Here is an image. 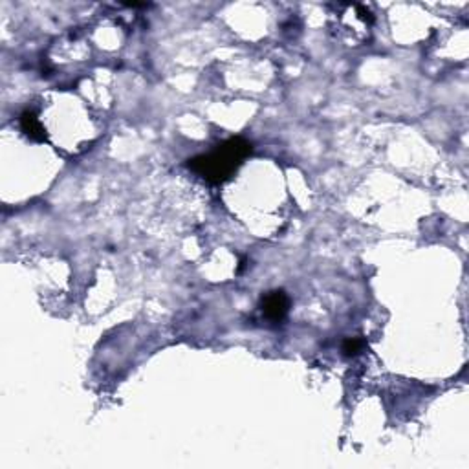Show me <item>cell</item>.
Listing matches in <instances>:
<instances>
[{"instance_id": "obj_1", "label": "cell", "mask_w": 469, "mask_h": 469, "mask_svg": "<svg viewBox=\"0 0 469 469\" xmlns=\"http://www.w3.org/2000/svg\"><path fill=\"white\" fill-rule=\"evenodd\" d=\"M251 151L253 145L248 139L235 136L216 145L211 152L191 158L187 165L209 184H224L238 171Z\"/></svg>"}, {"instance_id": "obj_2", "label": "cell", "mask_w": 469, "mask_h": 469, "mask_svg": "<svg viewBox=\"0 0 469 469\" xmlns=\"http://www.w3.org/2000/svg\"><path fill=\"white\" fill-rule=\"evenodd\" d=\"M260 306H263L264 315H266L270 321H273V323H280V321L286 317V314H288L290 299L283 290H273V292L264 295Z\"/></svg>"}, {"instance_id": "obj_3", "label": "cell", "mask_w": 469, "mask_h": 469, "mask_svg": "<svg viewBox=\"0 0 469 469\" xmlns=\"http://www.w3.org/2000/svg\"><path fill=\"white\" fill-rule=\"evenodd\" d=\"M21 129L22 132L26 134L28 138L33 139V142H44L46 139V132H44L43 123L39 121L37 114L26 110V112L21 114Z\"/></svg>"}, {"instance_id": "obj_4", "label": "cell", "mask_w": 469, "mask_h": 469, "mask_svg": "<svg viewBox=\"0 0 469 469\" xmlns=\"http://www.w3.org/2000/svg\"><path fill=\"white\" fill-rule=\"evenodd\" d=\"M362 350V341L359 339H347L343 343L344 356H356Z\"/></svg>"}]
</instances>
